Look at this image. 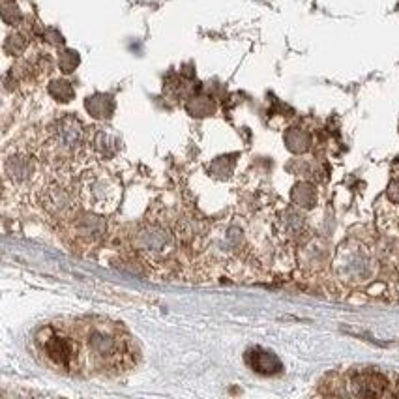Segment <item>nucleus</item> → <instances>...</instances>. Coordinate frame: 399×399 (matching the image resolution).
Returning <instances> with one entry per match:
<instances>
[{
	"instance_id": "1",
	"label": "nucleus",
	"mask_w": 399,
	"mask_h": 399,
	"mask_svg": "<svg viewBox=\"0 0 399 399\" xmlns=\"http://www.w3.org/2000/svg\"><path fill=\"white\" fill-rule=\"evenodd\" d=\"M89 375L120 377L139 364V347L124 326L107 317H79Z\"/></svg>"
},
{
	"instance_id": "2",
	"label": "nucleus",
	"mask_w": 399,
	"mask_h": 399,
	"mask_svg": "<svg viewBox=\"0 0 399 399\" xmlns=\"http://www.w3.org/2000/svg\"><path fill=\"white\" fill-rule=\"evenodd\" d=\"M32 352L49 372L64 377L89 375L83 334L77 319H51L32 334Z\"/></svg>"
},
{
	"instance_id": "3",
	"label": "nucleus",
	"mask_w": 399,
	"mask_h": 399,
	"mask_svg": "<svg viewBox=\"0 0 399 399\" xmlns=\"http://www.w3.org/2000/svg\"><path fill=\"white\" fill-rule=\"evenodd\" d=\"M36 150L47 169L76 171L90 154L89 131L84 130L79 118L68 115L45 131L40 145H36Z\"/></svg>"
},
{
	"instance_id": "4",
	"label": "nucleus",
	"mask_w": 399,
	"mask_h": 399,
	"mask_svg": "<svg viewBox=\"0 0 399 399\" xmlns=\"http://www.w3.org/2000/svg\"><path fill=\"white\" fill-rule=\"evenodd\" d=\"M131 259L148 269L150 274L171 266L180 255V234L167 221L146 218L137 223L128 236Z\"/></svg>"
},
{
	"instance_id": "5",
	"label": "nucleus",
	"mask_w": 399,
	"mask_h": 399,
	"mask_svg": "<svg viewBox=\"0 0 399 399\" xmlns=\"http://www.w3.org/2000/svg\"><path fill=\"white\" fill-rule=\"evenodd\" d=\"M32 197L42 208L43 216L56 227L71 220L83 208L79 180L69 169H47Z\"/></svg>"
},
{
	"instance_id": "6",
	"label": "nucleus",
	"mask_w": 399,
	"mask_h": 399,
	"mask_svg": "<svg viewBox=\"0 0 399 399\" xmlns=\"http://www.w3.org/2000/svg\"><path fill=\"white\" fill-rule=\"evenodd\" d=\"M77 180H79V193H81L83 208L107 216L118 207L122 186L111 172L100 167H92L81 172Z\"/></svg>"
},
{
	"instance_id": "7",
	"label": "nucleus",
	"mask_w": 399,
	"mask_h": 399,
	"mask_svg": "<svg viewBox=\"0 0 399 399\" xmlns=\"http://www.w3.org/2000/svg\"><path fill=\"white\" fill-rule=\"evenodd\" d=\"M56 229L60 233V238L66 242V246L71 251L87 253V251L96 249L104 242L107 225H105L104 214L81 208L71 220H68Z\"/></svg>"
},
{
	"instance_id": "8",
	"label": "nucleus",
	"mask_w": 399,
	"mask_h": 399,
	"mask_svg": "<svg viewBox=\"0 0 399 399\" xmlns=\"http://www.w3.org/2000/svg\"><path fill=\"white\" fill-rule=\"evenodd\" d=\"M47 171L36 148L14 150L4 158V180L8 186L19 192L34 193L40 180Z\"/></svg>"
},
{
	"instance_id": "9",
	"label": "nucleus",
	"mask_w": 399,
	"mask_h": 399,
	"mask_svg": "<svg viewBox=\"0 0 399 399\" xmlns=\"http://www.w3.org/2000/svg\"><path fill=\"white\" fill-rule=\"evenodd\" d=\"M339 396H354V398H383L392 396L390 380L377 369H358L345 375L339 383Z\"/></svg>"
},
{
	"instance_id": "10",
	"label": "nucleus",
	"mask_w": 399,
	"mask_h": 399,
	"mask_svg": "<svg viewBox=\"0 0 399 399\" xmlns=\"http://www.w3.org/2000/svg\"><path fill=\"white\" fill-rule=\"evenodd\" d=\"M337 270L347 282H362L372 274V261L369 257L358 248L341 249L337 255Z\"/></svg>"
},
{
	"instance_id": "11",
	"label": "nucleus",
	"mask_w": 399,
	"mask_h": 399,
	"mask_svg": "<svg viewBox=\"0 0 399 399\" xmlns=\"http://www.w3.org/2000/svg\"><path fill=\"white\" fill-rule=\"evenodd\" d=\"M118 141L117 137L105 131L104 128H94V131H89V152L100 154L102 158H109L117 152Z\"/></svg>"
},
{
	"instance_id": "12",
	"label": "nucleus",
	"mask_w": 399,
	"mask_h": 399,
	"mask_svg": "<svg viewBox=\"0 0 399 399\" xmlns=\"http://www.w3.org/2000/svg\"><path fill=\"white\" fill-rule=\"evenodd\" d=\"M255 362L251 364L253 372L264 373V375H272V373L282 372V364L280 360L272 354V352H259V354H253Z\"/></svg>"
}]
</instances>
